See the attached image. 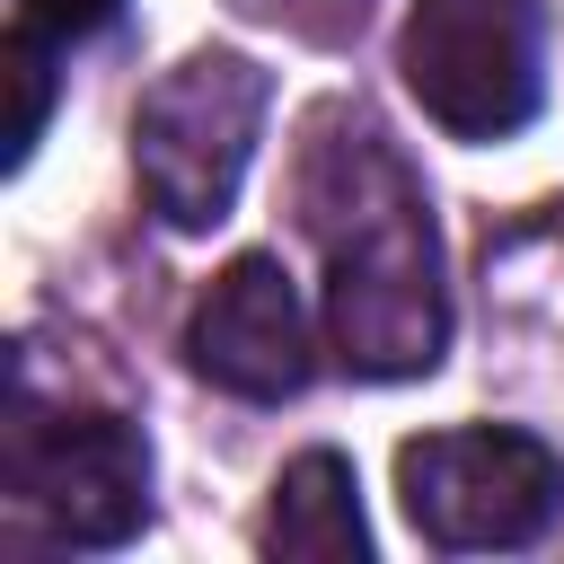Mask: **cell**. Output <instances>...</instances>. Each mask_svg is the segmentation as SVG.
I'll list each match as a JSON object with an SVG mask.
<instances>
[{
  "label": "cell",
  "instance_id": "obj_7",
  "mask_svg": "<svg viewBox=\"0 0 564 564\" xmlns=\"http://www.w3.org/2000/svg\"><path fill=\"white\" fill-rule=\"evenodd\" d=\"M264 546L273 555H361L370 529H361V502H352V467L335 449H308L282 467L273 485V511H264Z\"/></svg>",
  "mask_w": 564,
  "mask_h": 564
},
{
  "label": "cell",
  "instance_id": "obj_6",
  "mask_svg": "<svg viewBox=\"0 0 564 564\" xmlns=\"http://www.w3.org/2000/svg\"><path fill=\"white\" fill-rule=\"evenodd\" d=\"M185 344H194V370L212 388L256 397V405L300 397V379H308V317H300V291H291V273L273 256H238L203 291Z\"/></svg>",
  "mask_w": 564,
  "mask_h": 564
},
{
  "label": "cell",
  "instance_id": "obj_2",
  "mask_svg": "<svg viewBox=\"0 0 564 564\" xmlns=\"http://www.w3.org/2000/svg\"><path fill=\"white\" fill-rule=\"evenodd\" d=\"M264 106H273V88L238 53H194V62H176L141 97V115H132V167H141V194H150V212L167 229L229 220L238 176L256 159Z\"/></svg>",
  "mask_w": 564,
  "mask_h": 564
},
{
  "label": "cell",
  "instance_id": "obj_8",
  "mask_svg": "<svg viewBox=\"0 0 564 564\" xmlns=\"http://www.w3.org/2000/svg\"><path fill=\"white\" fill-rule=\"evenodd\" d=\"M123 0H18V44L26 53H70L79 35H97Z\"/></svg>",
  "mask_w": 564,
  "mask_h": 564
},
{
  "label": "cell",
  "instance_id": "obj_5",
  "mask_svg": "<svg viewBox=\"0 0 564 564\" xmlns=\"http://www.w3.org/2000/svg\"><path fill=\"white\" fill-rule=\"evenodd\" d=\"M405 88L458 141L520 132L538 115V9L529 0H414Z\"/></svg>",
  "mask_w": 564,
  "mask_h": 564
},
{
  "label": "cell",
  "instance_id": "obj_1",
  "mask_svg": "<svg viewBox=\"0 0 564 564\" xmlns=\"http://www.w3.org/2000/svg\"><path fill=\"white\" fill-rule=\"evenodd\" d=\"M300 212L326 247V335L361 379H414L449 344L441 238L423 176L370 106H317L300 150Z\"/></svg>",
  "mask_w": 564,
  "mask_h": 564
},
{
  "label": "cell",
  "instance_id": "obj_9",
  "mask_svg": "<svg viewBox=\"0 0 564 564\" xmlns=\"http://www.w3.org/2000/svg\"><path fill=\"white\" fill-rule=\"evenodd\" d=\"M238 9L282 18V26H300V35H344V26H361L370 0H238Z\"/></svg>",
  "mask_w": 564,
  "mask_h": 564
},
{
  "label": "cell",
  "instance_id": "obj_3",
  "mask_svg": "<svg viewBox=\"0 0 564 564\" xmlns=\"http://www.w3.org/2000/svg\"><path fill=\"white\" fill-rule=\"evenodd\" d=\"M9 502L62 546H115L150 511V449L123 414H97V405H70V397L44 405V388L18 370Z\"/></svg>",
  "mask_w": 564,
  "mask_h": 564
},
{
  "label": "cell",
  "instance_id": "obj_4",
  "mask_svg": "<svg viewBox=\"0 0 564 564\" xmlns=\"http://www.w3.org/2000/svg\"><path fill=\"white\" fill-rule=\"evenodd\" d=\"M397 494L405 520L449 546H529L546 538V520L564 511V467L538 432H502V423H467V432H423L397 449Z\"/></svg>",
  "mask_w": 564,
  "mask_h": 564
}]
</instances>
